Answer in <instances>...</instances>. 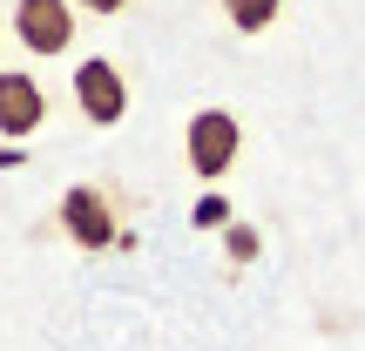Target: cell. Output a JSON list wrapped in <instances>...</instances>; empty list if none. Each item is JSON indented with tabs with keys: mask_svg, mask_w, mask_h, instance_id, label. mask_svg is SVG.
Masks as SVG:
<instances>
[{
	"mask_svg": "<svg viewBox=\"0 0 365 351\" xmlns=\"http://www.w3.org/2000/svg\"><path fill=\"white\" fill-rule=\"evenodd\" d=\"M182 156H190V176L196 182H223L244 156V129H237L230 108H196L190 129H182Z\"/></svg>",
	"mask_w": 365,
	"mask_h": 351,
	"instance_id": "cell-1",
	"label": "cell"
},
{
	"mask_svg": "<svg viewBox=\"0 0 365 351\" xmlns=\"http://www.w3.org/2000/svg\"><path fill=\"white\" fill-rule=\"evenodd\" d=\"M61 230L75 250H115L122 243V216H115V196L95 189V182H75L61 189Z\"/></svg>",
	"mask_w": 365,
	"mask_h": 351,
	"instance_id": "cell-2",
	"label": "cell"
},
{
	"mask_svg": "<svg viewBox=\"0 0 365 351\" xmlns=\"http://www.w3.org/2000/svg\"><path fill=\"white\" fill-rule=\"evenodd\" d=\"M75 108H81V122H95V129H115V122L129 115V81H122V68L108 61V54L75 61Z\"/></svg>",
	"mask_w": 365,
	"mask_h": 351,
	"instance_id": "cell-3",
	"label": "cell"
},
{
	"mask_svg": "<svg viewBox=\"0 0 365 351\" xmlns=\"http://www.w3.org/2000/svg\"><path fill=\"white\" fill-rule=\"evenodd\" d=\"M14 41L27 54H68L75 48V0H14Z\"/></svg>",
	"mask_w": 365,
	"mask_h": 351,
	"instance_id": "cell-4",
	"label": "cell"
},
{
	"mask_svg": "<svg viewBox=\"0 0 365 351\" xmlns=\"http://www.w3.org/2000/svg\"><path fill=\"white\" fill-rule=\"evenodd\" d=\"M41 122H48V88L27 68H0V135L7 142H27Z\"/></svg>",
	"mask_w": 365,
	"mask_h": 351,
	"instance_id": "cell-5",
	"label": "cell"
},
{
	"mask_svg": "<svg viewBox=\"0 0 365 351\" xmlns=\"http://www.w3.org/2000/svg\"><path fill=\"white\" fill-rule=\"evenodd\" d=\"M277 14H284V0H223V21L237 34H264V27H277Z\"/></svg>",
	"mask_w": 365,
	"mask_h": 351,
	"instance_id": "cell-6",
	"label": "cell"
},
{
	"mask_svg": "<svg viewBox=\"0 0 365 351\" xmlns=\"http://www.w3.org/2000/svg\"><path fill=\"white\" fill-rule=\"evenodd\" d=\"M257 250H264V230L257 223H223V257L244 271V263H257Z\"/></svg>",
	"mask_w": 365,
	"mask_h": 351,
	"instance_id": "cell-7",
	"label": "cell"
},
{
	"mask_svg": "<svg viewBox=\"0 0 365 351\" xmlns=\"http://www.w3.org/2000/svg\"><path fill=\"white\" fill-rule=\"evenodd\" d=\"M190 223H196V230H223V223H237L230 216V196H223V189H203V196H196V209H190Z\"/></svg>",
	"mask_w": 365,
	"mask_h": 351,
	"instance_id": "cell-8",
	"label": "cell"
},
{
	"mask_svg": "<svg viewBox=\"0 0 365 351\" xmlns=\"http://www.w3.org/2000/svg\"><path fill=\"white\" fill-rule=\"evenodd\" d=\"M122 7H129V0H75V14H102V21H108V14H122Z\"/></svg>",
	"mask_w": 365,
	"mask_h": 351,
	"instance_id": "cell-9",
	"label": "cell"
},
{
	"mask_svg": "<svg viewBox=\"0 0 365 351\" xmlns=\"http://www.w3.org/2000/svg\"><path fill=\"white\" fill-rule=\"evenodd\" d=\"M21 162H27V149H21V142H0V169H21Z\"/></svg>",
	"mask_w": 365,
	"mask_h": 351,
	"instance_id": "cell-10",
	"label": "cell"
}]
</instances>
